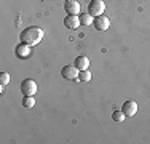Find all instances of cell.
Returning <instances> with one entry per match:
<instances>
[{"label": "cell", "instance_id": "cell-6", "mask_svg": "<svg viewBox=\"0 0 150 144\" xmlns=\"http://www.w3.org/2000/svg\"><path fill=\"white\" fill-rule=\"evenodd\" d=\"M137 103H136V101H125L123 103V107H121V110H123L125 112V115H126V117H134L136 114H137Z\"/></svg>", "mask_w": 150, "mask_h": 144}, {"label": "cell", "instance_id": "cell-12", "mask_svg": "<svg viewBox=\"0 0 150 144\" xmlns=\"http://www.w3.org/2000/svg\"><path fill=\"white\" fill-rule=\"evenodd\" d=\"M23 106L26 109H32L35 106V98L34 96H23Z\"/></svg>", "mask_w": 150, "mask_h": 144}, {"label": "cell", "instance_id": "cell-5", "mask_svg": "<svg viewBox=\"0 0 150 144\" xmlns=\"http://www.w3.org/2000/svg\"><path fill=\"white\" fill-rule=\"evenodd\" d=\"M93 26L96 27V31H107L110 27V19L105 16V14H101V16H96L94 18V23Z\"/></svg>", "mask_w": 150, "mask_h": 144}, {"label": "cell", "instance_id": "cell-16", "mask_svg": "<svg viewBox=\"0 0 150 144\" xmlns=\"http://www.w3.org/2000/svg\"><path fill=\"white\" fill-rule=\"evenodd\" d=\"M66 2H67V0H66Z\"/></svg>", "mask_w": 150, "mask_h": 144}, {"label": "cell", "instance_id": "cell-1", "mask_svg": "<svg viewBox=\"0 0 150 144\" xmlns=\"http://www.w3.org/2000/svg\"><path fill=\"white\" fill-rule=\"evenodd\" d=\"M19 38H21L23 43H27V45H30V46H35V45H38V43L42 42V38H43V31H42L40 27H37V26L26 27L23 32H21Z\"/></svg>", "mask_w": 150, "mask_h": 144}, {"label": "cell", "instance_id": "cell-11", "mask_svg": "<svg viewBox=\"0 0 150 144\" xmlns=\"http://www.w3.org/2000/svg\"><path fill=\"white\" fill-rule=\"evenodd\" d=\"M80 24L81 26H93V23H94V16L90 13H83V14H80Z\"/></svg>", "mask_w": 150, "mask_h": 144}, {"label": "cell", "instance_id": "cell-13", "mask_svg": "<svg viewBox=\"0 0 150 144\" xmlns=\"http://www.w3.org/2000/svg\"><path fill=\"white\" fill-rule=\"evenodd\" d=\"M125 117H126V115H125L123 110H113V114H112V118L117 123H121V122L125 120Z\"/></svg>", "mask_w": 150, "mask_h": 144}, {"label": "cell", "instance_id": "cell-2", "mask_svg": "<svg viewBox=\"0 0 150 144\" xmlns=\"http://www.w3.org/2000/svg\"><path fill=\"white\" fill-rule=\"evenodd\" d=\"M37 88H38L37 83L32 78H26V80L21 82V93H23V96H34L37 93Z\"/></svg>", "mask_w": 150, "mask_h": 144}, {"label": "cell", "instance_id": "cell-10", "mask_svg": "<svg viewBox=\"0 0 150 144\" xmlns=\"http://www.w3.org/2000/svg\"><path fill=\"white\" fill-rule=\"evenodd\" d=\"M74 66L77 67L78 71H86L90 67V59L86 56H77L74 61Z\"/></svg>", "mask_w": 150, "mask_h": 144}, {"label": "cell", "instance_id": "cell-14", "mask_svg": "<svg viewBox=\"0 0 150 144\" xmlns=\"http://www.w3.org/2000/svg\"><path fill=\"white\" fill-rule=\"evenodd\" d=\"M10 82H11V75L8 74V72H0V85H8Z\"/></svg>", "mask_w": 150, "mask_h": 144}, {"label": "cell", "instance_id": "cell-3", "mask_svg": "<svg viewBox=\"0 0 150 144\" xmlns=\"http://www.w3.org/2000/svg\"><path fill=\"white\" fill-rule=\"evenodd\" d=\"M105 11V3L104 0H91L90 5H88V13L93 14V16H101Z\"/></svg>", "mask_w": 150, "mask_h": 144}, {"label": "cell", "instance_id": "cell-4", "mask_svg": "<svg viewBox=\"0 0 150 144\" xmlns=\"http://www.w3.org/2000/svg\"><path fill=\"white\" fill-rule=\"evenodd\" d=\"M78 74H80V71L74 64H66L61 69V77H64L66 80H78Z\"/></svg>", "mask_w": 150, "mask_h": 144}, {"label": "cell", "instance_id": "cell-15", "mask_svg": "<svg viewBox=\"0 0 150 144\" xmlns=\"http://www.w3.org/2000/svg\"><path fill=\"white\" fill-rule=\"evenodd\" d=\"M78 80L80 82H90L91 80V72L90 71H80V74H78Z\"/></svg>", "mask_w": 150, "mask_h": 144}, {"label": "cell", "instance_id": "cell-8", "mask_svg": "<svg viewBox=\"0 0 150 144\" xmlns=\"http://www.w3.org/2000/svg\"><path fill=\"white\" fill-rule=\"evenodd\" d=\"M16 56L19 58V59H27V58L30 56V45L21 42L19 45L16 46Z\"/></svg>", "mask_w": 150, "mask_h": 144}, {"label": "cell", "instance_id": "cell-7", "mask_svg": "<svg viewBox=\"0 0 150 144\" xmlns=\"http://www.w3.org/2000/svg\"><path fill=\"white\" fill-rule=\"evenodd\" d=\"M64 10H66V13H69V14H77L78 16V13H80V10H81V5L77 2V0H67L66 5H64Z\"/></svg>", "mask_w": 150, "mask_h": 144}, {"label": "cell", "instance_id": "cell-9", "mask_svg": "<svg viewBox=\"0 0 150 144\" xmlns=\"http://www.w3.org/2000/svg\"><path fill=\"white\" fill-rule=\"evenodd\" d=\"M64 26L67 29H77L78 26H81L80 18H78L77 14H67V16L64 18Z\"/></svg>", "mask_w": 150, "mask_h": 144}]
</instances>
